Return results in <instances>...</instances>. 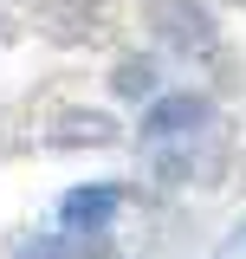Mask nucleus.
<instances>
[{"label":"nucleus","mask_w":246,"mask_h":259,"mask_svg":"<svg viewBox=\"0 0 246 259\" xmlns=\"http://www.w3.org/2000/svg\"><path fill=\"white\" fill-rule=\"evenodd\" d=\"M110 91H117V97H149V104H155V65L149 59H117Z\"/></svg>","instance_id":"obj_5"},{"label":"nucleus","mask_w":246,"mask_h":259,"mask_svg":"<svg viewBox=\"0 0 246 259\" xmlns=\"http://www.w3.org/2000/svg\"><path fill=\"white\" fill-rule=\"evenodd\" d=\"M162 39L182 46V52H208V46H214V26H208V13H201L194 0H169V7H162Z\"/></svg>","instance_id":"obj_3"},{"label":"nucleus","mask_w":246,"mask_h":259,"mask_svg":"<svg viewBox=\"0 0 246 259\" xmlns=\"http://www.w3.org/2000/svg\"><path fill=\"white\" fill-rule=\"evenodd\" d=\"M52 143H59V149H71V143L104 149V143H117V123H110L104 110H71V117H59V123H52Z\"/></svg>","instance_id":"obj_4"},{"label":"nucleus","mask_w":246,"mask_h":259,"mask_svg":"<svg viewBox=\"0 0 246 259\" xmlns=\"http://www.w3.org/2000/svg\"><path fill=\"white\" fill-rule=\"evenodd\" d=\"M117 207H123V188L91 182V188H71V194L59 201V221H65V233H85V240H97L104 227L117 221Z\"/></svg>","instance_id":"obj_2"},{"label":"nucleus","mask_w":246,"mask_h":259,"mask_svg":"<svg viewBox=\"0 0 246 259\" xmlns=\"http://www.w3.org/2000/svg\"><path fill=\"white\" fill-rule=\"evenodd\" d=\"M214 123V104L201 91H169V97H155L149 110H143V136L149 143H175V136H194V130H208Z\"/></svg>","instance_id":"obj_1"}]
</instances>
